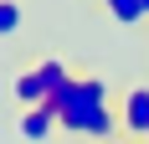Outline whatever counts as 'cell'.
Returning a JSON list of instances; mask_svg holds the SVG:
<instances>
[{"mask_svg": "<svg viewBox=\"0 0 149 144\" xmlns=\"http://www.w3.org/2000/svg\"><path fill=\"white\" fill-rule=\"evenodd\" d=\"M46 108L57 113V124H62L67 134H93L98 113L113 108V103H108V82H103V77H72Z\"/></svg>", "mask_w": 149, "mask_h": 144, "instance_id": "1", "label": "cell"}, {"mask_svg": "<svg viewBox=\"0 0 149 144\" xmlns=\"http://www.w3.org/2000/svg\"><path fill=\"white\" fill-rule=\"evenodd\" d=\"M118 124L129 139H149V82L129 87L123 93V108H118Z\"/></svg>", "mask_w": 149, "mask_h": 144, "instance_id": "2", "label": "cell"}, {"mask_svg": "<svg viewBox=\"0 0 149 144\" xmlns=\"http://www.w3.org/2000/svg\"><path fill=\"white\" fill-rule=\"evenodd\" d=\"M15 129H21V139H31V144H46L52 134L62 129V124H57V113H52V108L41 103V108H21V124H15Z\"/></svg>", "mask_w": 149, "mask_h": 144, "instance_id": "3", "label": "cell"}, {"mask_svg": "<svg viewBox=\"0 0 149 144\" xmlns=\"http://www.w3.org/2000/svg\"><path fill=\"white\" fill-rule=\"evenodd\" d=\"M31 72H36V82H41V93H46V103L57 98V93H62L67 82H72V72H67V62H62V57H46V62H36Z\"/></svg>", "mask_w": 149, "mask_h": 144, "instance_id": "4", "label": "cell"}, {"mask_svg": "<svg viewBox=\"0 0 149 144\" xmlns=\"http://www.w3.org/2000/svg\"><path fill=\"white\" fill-rule=\"evenodd\" d=\"M103 5H108V15H113L118 26H139V21H144V5H139V0H103Z\"/></svg>", "mask_w": 149, "mask_h": 144, "instance_id": "5", "label": "cell"}, {"mask_svg": "<svg viewBox=\"0 0 149 144\" xmlns=\"http://www.w3.org/2000/svg\"><path fill=\"white\" fill-rule=\"evenodd\" d=\"M15 31H21V5L0 0V36H15Z\"/></svg>", "mask_w": 149, "mask_h": 144, "instance_id": "6", "label": "cell"}, {"mask_svg": "<svg viewBox=\"0 0 149 144\" xmlns=\"http://www.w3.org/2000/svg\"><path fill=\"white\" fill-rule=\"evenodd\" d=\"M139 5H144V21H149V0H139Z\"/></svg>", "mask_w": 149, "mask_h": 144, "instance_id": "7", "label": "cell"}]
</instances>
